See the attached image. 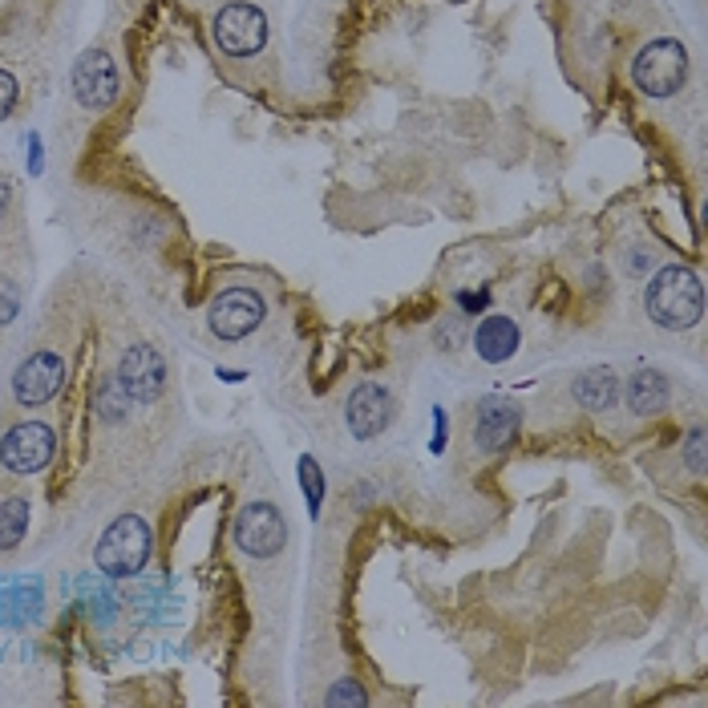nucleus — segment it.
<instances>
[{"instance_id":"nucleus-26","label":"nucleus","mask_w":708,"mask_h":708,"mask_svg":"<svg viewBox=\"0 0 708 708\" xmlns=\"http://www.w3.org/2000/svg\"><path fill=\"white\" fill-rule=\"evenodd\" d=\"M9 207H12V183L9 175H0V219L9 215Z\"/></svg>"},{"instance_id":"nucleus-11","label":"nucleus","mask_w":708,"mask_h":708,"mask_svg":"<svg viewBox=\"0 0 708 708\" xmlns=\"http://www.w3.org/2000/svg\"><path fill=\"white\" fill-rule=\"evenodd\" d=\"M65 385V356L61 353H33L17 373H12V397L24 409L49 405Z\"/></svg>"},{"instance_id":"nucleus-4","label":"nucleus","mask_w":708,"mask_h":708,"mask_svg":"<svg viewBox=\"0 0 708 708\" xmlns=\"http://www.w3.org/2000/svg\"><path fill=\"white\" fill-rule=\"evenodd\" d=\"M263 316H268V304L256 288H227L207 308V324L219 341H248L263 324Z\"/></svg>"},{"instance_id":"nucleus-12","label":"nucleus","mask_w":708,"mask_h":708,"mask_svg":"<svg viewBox=\"0 0 708 708\" xmlns=\"http://www.w3.org/2000/svg\"><path fill=\"white\" fill-rule=\"evenodd\" d=\"M522 429V409L502 393H490L482 405H478V417H473V446L482 454H502V449L514 446V437Z\"/></svg>"},{"instance_id":"nucleus-5","label":"nucleus","mask_w":708,"mask_h":708,"mask_svg":"<svg viewBox=\"0 0 708 708\" xmlns=\"http://www.w3.org/2000/svg\"><path fill=\"white\" fill-rule=\"evenodd\" d=\"M211 33L227 58H256L268 45V17L256 4H223L215 12Z\"/></svg>"},{"instance_id":"nucleus-23","label":"nucleus","mask_w":708,"mask_h":708,"mask_svg":"<svg viewBox=\"0 0 708 708\" xmlns=\"http://www.w3.org/2000/svg\"><path fill=\"white\" fill-rule=\"evenodd\" d=\"M365 693L356 688V680H341V685L329 693V705H365Z\"/></svg>"},{"instance_id":"nucleus-10","label":"nucleus","mask_w":708,"mask_h":708,"mask_svg":"<svg viewBox=\"0 0 708 708\" xmlns=\"http://www.w3.org/2000/svg\"><path fill=\"white\" fill-rule=\"evenodd\" d=\"M393 414H397V402H393V393L377 381H365V385H356L348 393V402H344V421H348V434L356 441H373L389 429Z\"/></svg>"},{"instance_id":"nucleus-3","label":"nucleus","mask_w":708,"mask_h":708,"mask_svg":"<svg viewBox=\"0 0 708 708\" xmlns=\"http://www.w3.org/2000/svg\"><path fill=\"white\" fill-rule=\"evenodd\" d=\"M150 559V527L138 514H122L106 527V534L97 539L94 563L102 575L110 579H131L138 575Z\"/></svg>"},{"instance_id":"nucleus-16","label":"nucleus","mask_w":708,"mask_h":708,"mask_svg":"<svg viewBox=\"0 0 708 708\" xmlns=\"http://www.w3.org/2000/svg\"><path fill=\"white\" fill-rule=\"evenodd\" d=\"M131 393L122 389L118 385V377H106L102 385H97V393H94V409H97V417L106 425H122L126 417H131Z\"/></svg>"},{"instance_id":"nucleus-13","label":"nucleus","mask_w":708,"mask_h":708,"mask_svg":"<svg viewBox=\"0 0 708 708\" xmlns=\"http://www.w3.org/2000/svg\"><path fill=\"white\" fill-rule=\"evenodd\" d=\"M519 344H522V332L510 316H486L482 324H478V332H473V348H478V356H482L486 365L510 361V356L519 353Z\"/></svg>"},{"instance_id":"nucleus-7","label":"nucleus","mask_w":708,"mask_h":708,"mask_svg":"<svg viewBox=\"0 0 708 708\" xmlns=\"http://www.w3.org/2000/svg\"><path fill=\"white\" fill-rule=\"evenodd\" d=\"M58 454V437L45 421H21L0 437V461L12 473H41Z\"/></svg>"},{"instance_id":"nucleus-15","label":"nucleus","mask_w":708,"mask_h":708,"mask_svg":"<svg viewBox=\"0 0 708 708\" xmlns=\"http://www.w3.org/2000/svg\"><path fill=\"white\" fill-rule=\"evenodd\" d=\"M571 393H575V402L583 405L587 414H607V409L620 402V377H615V368L607 365H591L575 377Z\"/></svg>"},{"instance_id":"nucleus-2","label":"nucleus","mask_w":708,"mask_h":708,"mask_svg":"<svg viewBox=\"0 0 708 708\" xmlns=\"http://www.w3.org/2000/svg\"><path fill=\"white\" fill-rule=\"evenodd\" d=\"M632 82L648 97H676L688 82V49L676 37H656L632 58Z\"/></svg>"},{"instance_id":"nucleus-22","label":"nucleus","mask_w":708,"mask_h":708,"mask_svg":"<svg viewBox=\"0 0 708 708\" xmlns=\"http://www.w3.org/2000/svg\"><path fill=\"white\" fill-rule=\"evenodd\" d=\"M685 466L693 473H705V429H693L685 441Z\"/></svg>"},{"instance_id":"nucleus-1","label":"nucleus","mask_w":708,"mask_h":708,"mask_svg":"<svg viewBox=\"0 0 708 708\" xmlns=\"http://www.w3.org/2000/svg\"><path fill=\"white\" fill-rule=\"evenodd\" d=\"M644 308L648 316L668 332H685L693 329L705 312V288H700L697 272L693 268H680V263H668L652 275L648 292H644Z\"/></svg>"},{"instance_id":"nucleus-6","label":"nucleus","mask_w":708,"mask_h":708,"mask_svg":"<svg viewBox=\"0 0 708 708\" xmlns=\"http://www.w3.org/2000/svg\"><path fill=\"white\" fill-rule=\"evenodd\" d=\"M236 546L251 559H275L288 546V522L272 502H248L236 519Z\"/></svg>"},{"instance_id":"nucleus-28","label":"nucleus","mask_w":708,"mask_h":708,"mask_svg":"<svg viewBox=\"0 0 708 708\" xmlns=\"http://www.w3.org/2000/svg\"><path fill=\"white\" fill-rule=\"evenodd\" d=\"M652 263H656V256H652V251H648V256H644V251H636V260H632V263H627V272H644V268H652Z\"/></svg>"},{"instance_id":"nucleus-21","label":"nucleus","mask_w":708,"mask_h":708,"mask_svg":"<svg viewBox=\"0 0 708 708\" xmlns=\"http://www.w3.org/2000/svg\"><path fill=\"white\" fill-rule=\"evenodd\" d=\"M17 97H21V90H17V77H12L9 70H0V122L12 118V110H17Z\"/></svg>"},{"instance_id":"nucleus-27","label":"nucleus","mask_w":708,"mask_h":708,"mask_svg":"<svg viewBox=\"0 0 708 708\" xmlns=\"http://www.w3.org/2000/svg\"><path fill=\"white\" fill-rule=\"evenodd\" d=\"M434 421H437V434H434V454H441V446H446V414H441V409H434Z\"/></svg>"},{"instance_id":"nucleus-9","label":"nucleus","mask_w":708,"mask_h":708,"mask_svg":"<svg viewBox=\"0 0 708 708\" xmlns=\"http://www.w3.org/2000/svg\"><path fill=\"white\" fill-rule=\"evenodd\" d=\"M114 377L126 393H131L134 405H154L166 393V361L158 356L154 344H131L122 353Z\"/></svg>"},{"instance_id":"nucleus-17","label":"nucleus","mask_w":708,"mask_h":708,"mask_svg":"<svg viewBox=\"0 0 708 708\" xmlns=\"http://www.w3.org/2000/svg\"><path fill=\"white\" fill-rule=\"evenodd\" d=\"M29 531V502L24 498H4L0 502V551H17Z\"/></svg>"},{"instance_id":"nucleus-14","label":"nucleus","mask_w":708,"mask_h":708,"mask_svg":"<svg viewBox=\"0 0 708 708\" xmlns=\"http://www.w3.org/2000/svg\"><path fill=\"white\" fill-rule=\"evenodd\" d=\"M627 409L636 417H660L673 402V385L660 368H639L636 377L627 381Z\"/></svg>"},{"instance_id":"nucleus-18","label":"nucleus","mask_w":708,"mask_h":708,"mask_svg":"<svg viewBox=\"0 0 708 708\" xmlns=\"http://www.w3.org/2000/svg\"><path fill=\"white\" fill-rule=\"evenodd\" d=\"M300 478H304V494H308V510L320 514V498H324V473L312 458H300Z\"/></svg>"},{"instance_id":"nucleus-19","label":"nucleus","mask_w":708,"mask_h":708,"mask_svg":"<svg viewBox=\"0 0 708 708\" xmlns=\"http://www.w3.org/2000/svg\"><path fill=\"white\" fill-rule=\"evenodd\" d=\"M461 344H466V320L446 316L437 324V348H441V353H458Z\"/></svg>"},{"instance_id":"nucleus-8","label":"nucleus","mask_w":708,"mask_h":708,"mask_svg":"<svg viewBox=\"0 0 708 708\" xmlns=\"http://www.w3.org/2000/svg\"><path fill=\"white\" fill-rule=\"evenodd\" d=\"M122 94L118 65L106 49H85L77 65H73V97L85 110H110Z\"/></svg>"},{"instance_id":"nucleus-25","label":"nucleus","mask_w":708,"mask_h":708,"mask_svg":"<svg viewBox=\"0 0 708 708\" xmlns=\"http://www.w3.org/2000/svg\"><path fill=\"white\" fill-rule=\"evenodd\" d=\"M24 146H29V170H33V175H41V138H37V134H29V142H24Z\"/></svg>"},{"instance_id":"nucleus-24","label":"nucleus","mask_w":708,"mask_h":708,"mask_svg":"<svg viewBox=\"0 0 708 708\" xmlns=\"http://www.w3.org/2000/svg\"><path fill=\"white\" fill-rule=\"evenodd\" d=\"M458 304L461 312H482V308H490V292H461Z\"/></svg>"},{"instance_id":"nucleus-20","label":"nucleus","mask_w":708,"mask_h":708,"mask_svg":"<svg viewBox=\"0 0 708 708\" xmlns=\"http://www.w3.org/2000/svg\"><path fill=\"white\" fill-rule=\"evenodd\" d=\"M17 312H21V292H17V283L0 280V329H4V324H12V320H17Z\"/></svg>"}]
</instances>
